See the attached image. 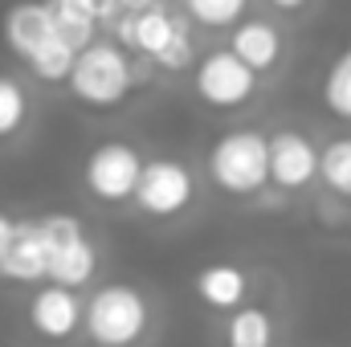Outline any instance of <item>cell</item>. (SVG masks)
Instances as JSON below:
<instances>
[{
  "instance_id": "6da1fadb",
  "label": "cell",
  "mask_w": 351,
  "mask_h": 347,
  "mask_svg": "<svg viewBox=\"0 0 351 347\" xmlns=\"http://www.w3.org/2000/svg\"><path fill=\"white\" fill-rule=\"evenodd\" d=\"M147 82H152V66L98 33L90 45L78 49V58L70 66V78H66V90L86 110H119Z\"/></svg>"
},
{
  "instance_id": "7a4b0ae2",
  "label": "cell",
  "mask_w": 351,
  "mask_h": 347,
  "mask_svg": "<svg viewBox=\"0 0 351 347\" xmlns=\"http://www.w3.org/2000/svg\"><path fill=\"white\" fill-rule=\"evenodd\" d=\"M156 331V302L143 286L110 278L82 294V339L90 347H147Z\"/></svg>"
},
{
  "instance_id": "3957f363",
  "label": "cell",
  "mask_w": 351,
  "mask_h": 347,
  "mask_svg": "<svg viewBox=\"0 0 351 347\" xmlns=\"http://www.w3.org/2000/svg\"><path fill=\"white\" fill-rule=\"evenodd\" d=\"M204 176L217 196L225 200H258L269 188V164H265V131L258 127H233L221 131L204 152Z\"/></svg>"
},
{
  "instance_id": "277c9868",
  "label": "cell",
  "mask_w": 351,
  "mask_h": 347,
  "mask_svg": "<svg viewBox=\"0 0 351 347\" xmlns=\"http://www.w3.org/2000/svg\"><path fill=\"white\" fill-rule=\"evenodd\" d=\"M200 200V176L184 156H147L139 184L131 192V208L152 225L184 221Z\"/></svg>"
},
{
  "instance_id": "5b68a950",
  "label": "cell",
  "mask_w": 351,
  "mask_h": 347,
  "mask_svg": "<svg viewBox=\"0 0 351 347\" xmlns=\"http://www.w3.org/2000/svg\"><path fill=\"white\" fill-rule=\"evenodd\" d=\"M143 160L147 152L127 139V135H102L98 143H90V152L82 156V168H78V184L94 204L102 208H127L131 204V192L139 184L143 172Z\"/></svg>"
},
{
  "instance_id": "8992f818",
  "label": "cell",
  "mask_w": 351,
  "mask_h": 347,
  "mask_svg": "<svg viewBox=\"0 0 351 347\" xmlns=\"http://www.w3.org/2000/svg\"><path fill=\"white\" fill-rule=\"evenodd\" d=\"M188 74H192V94H196V102L208 106V110H221V115L245 110V106H254L258 94H262V78H258L250 66H241V62L229 53V45H217V49L196 53V62H192Z\"/></svg>"
},
{
  "instance_id": "52a82bcc",
  "label": "cell",
  "mask_w": 351,
  "mask_h": 347,
  "mask_svg": "<svg viewBox=\"0 0 351 347\" xmlns=\"http://www.w3.org/2000/svg\"><path fill=\"white\" fill-rule=\"evenodd\" d=\"M265 164H269V188L282 196H302L315 188L319 168V143L298 127H278L265 135Z\"/></svg>"
},
{
  "instance_id": "ba28073f",
  "label": "cell",
  "mask_w": 351,
  "mask_h": 347,
  "mask_svg": "<svg viewBox=\"0 0 351 347\" xmlns=\"http://www.w3.org/2000/svg\"><path fill=\"white\" fill-rule=\"evenodd\" d=\"M25 323L45 344H74L82 335V290L58 286V282H37L25 302Z\"/></svg>"
},
{
  "instance_id": "9c48e42d",
  "label": "cell",
  "mask_w": 351,
  "mask_h": 347,
  "mask_svg": "<svg viewBox=\"0 0 351 347\" xmlns=\"http://www.w3.org/2000/svg\"><path fill=\"white\" fill-rule=\"evenodd\" d=\"M225 37H229V41H225L229 53H233L241 66H250L258 78L278 74L282 62H286V29H282L274 16L250 12V16H241Z\"/></svg>"
},
{
  "instance_id": "30bf717a",
  "label": "cell",
  "mask_w": 351,
  "mask_h": 347,
  "mask_svg": "<svg viewBox=\"0 0 351 347\" xmlns=\"http://www.w3.org/2000/svg\"><path fill=\"white\" fill-rule=\"evenodd\" d=\"M53 33V21H49V8L45 0H12L4 12H0V45L25 66L33 58V49Z\"/></svg>"
},
{
  "instance_id": "8fae6325",
  "label": "cell",
  "mask_w": 351,
  "mask_h": 347,
  "mask_svg": "<svg viewBox=\"0 0 351 347\" xmlns=\"http://www.w3.org/2000/svg\"><path fill=\"white\" fill-rule=\"evenodd\" d=\"M250 270L237 265V261H208L192 274V294L200 298V307L208 311H237L241 302H250Z\"/></svg>"
},
{
  "instance_id": "7c38bea8",
  "label": "cell",
  "mask_w": 351,
  "mask_h": 347,
  "mask_svg": "<svg viewBox=\"0 0 351 347\" xmlns=\"http://www.w3.org/2000/svg\"><path fill=\"white\" fill-rule=\"evenodd\" d=\"M45 265H49V250L37 237L33 217H16V233H12L8 250L0 254V282L37 286V282H45Z\"/></svg>"
},
{
  "instance_id": "4fadbf2b",
  "label": "cell",
  "mask_w": 351,
  "mask_h": 347,
  "mask_svg": "<svg viewBox=\"0 0 351 347\" xmlns=\"http://www.w3.org/2000/svg\"><path fill=\"white\" fill-rule=\"evenodd\" d=\"M98 265L102 254L94 246L90 233H78L74 241L49 250V265H45V282H58V286H70V290H90L94 278H98Z\"/></svg>"
},
{
  "instance_id": "5bb4252c",
  "label": "cell",
  "mask_w": 351,
  "mask_h": 347,
  "mask_svg": "<svg viewBox=\"0 0 351 347\" xmlns=\"http://www.w3.org/2000/svg\"><path fill=\"white\" fill-rule=\"evenodd\" d=\"M221 347H278V315L265 302H241L221 323Z\"/></svg>"
},
{
  "instance_id": "9a60e30c",
  "label": "cell",
  "mask_w": 351,
  "mask_h": 347,
  "mask_svg": "<svg viewBox=\"0 0 351 347\" xmlns=\"http://www.w3.org/2000/svg\"><path fill=\"white\" fill-rule=\"evenodd\" d=\"M33 123V90L21 74L0 70V147L16 143Z\"/></svg>"
},
{
  "instance_id": "2e32d148",
  "label": "cell",
  "mask_w": 351,
  "mask_h": 347,
  "mask_svg": "<svg viewBox=\"0 0 351 347\" xmlns=\"http://www.w3.org/2000/svg\"><path fill=\"white\" fill-rule=\"evenodd\" d=\"M315 184H323L335 200H351V135H331L319 147Z\"/></svg>"
},
{
  "instance_id": "e0dca14e",
  "label": "cell",
  "mask_w": 351,
  "mask_h": 347,
  "mask_svg": "<svg viewBox=\"0 0 351 347\" xmlns=\"http://www.w3.org/2000/svg\"><path fill=\"white\" fill-rule=\"evenodd\" d=\"M74 58H78V49H74L62 33H49V37L33 49V58H29L25 66H29V74H33L37 82H45V86H66Z\"/></svg>"
},
{
  "instance_id": "ac0fdd59",
  "label": "cell",
  "mask_w": 351,
  "mask_h": 347,
  "mask_svg": "<svg viewBox=\"0 0 351 347\" xmlns=\"http://www.w3.org/2000/svg\"><path fill=\"white\" fill-rule=\"evenodd\" d=\"M254 0H180V16L208 33H229L241 16H250Z\"/></svg>"
},
{
  "instance_id": "d6986e66",
  "label": "cell",
  "mask_w": 351,
  "mask_h": 347,
  "mask_svg": "<svg viewBox=\"0 0 351 347\" xmlns=\"http://www.w3.org/2000/svg\"><path fill=\"white\" fill-rule=\"evenodd\" d=\"M319 102L331 119L351 123V45L331 58V66L319 78Z\"/></svg>"
},
{
  "instance_id": "ffe728a7",
  "label": "cell",
  "mask_w": 351,
  "mask_h": 347,
  "mask_svg": "<svg viewBox=\"0 0 351 347\" xmlns=\"http://www.w3.org/2000/svg\"><path fill=\"white\" fill-rule=\"evenodd\" d=\"M196 53H200L196 49V33H192V25H184L172 41L152 58V70H160V74H188L192 62H196Z\"/></svg>"
},
{
  "instance_id": "44dd1931",
  "label": "cell",
  "mask_w": 351,
  "mask_h": 347,
  "mask_svg": "<svg viewBox=\"0 0 351 347\" xmlns=\"http://www.w3.org/2000/svg\"><path fill=\"white\" fill-rule=\"evenodd\" d=\"M274 12H282V16H298V12H306L315 0H265Z\"/></svg>"
},
{
  "instance_id": "7402d4cb",
  "label": "cell",
  "mask_w": 351,
  "mask_h": 347,
  "mask_svg": "<svg viewBox=\"0 0 351 347\" xmlns=\"http://www.w3.org/2000/svg\"><path fill=\"white\" fill-rule=\"evenodd\" d=\"M12 233H16V217H12L8 208H0V254L8 250V241H12Z\"/></svg>"
},
{
  "instance_id": "603a6c76",
  "label": "cell",
  "mask_w": 351,
  "mask_h": 347,
  "mask_svg": "<svg viewBox=\"0 0 351 347\" xmlns=\"http://www.w3.org/2000/svg\"><path fill=\"white\" fill-rule=\"evenodd\" d=\"M152 4H172V0H114L119 12H139V8H152Z\"/></svg>"
},
{
  "instance_id": "cb8c5ba5",
  "label": "cell",
  "mask_w": 351,
  "mask_h": 347,
  "mask_svg": "<svg viewBox=\"0 0 351 347\" xmlns=\"http://www.w3.org/2000/svg\"><path fill=\"white\" fill-rule=\"evenodd\" d=\"M0 347H8V344H0Z\"/></svg>"
},
{
  "instance_id": "d4e9b609",
  "label": "cell",
  "mask_w": 351,
  "mask_h": 347,
  "mask_svg": "<svg viewBox=\"0 0 351 347\" xmlns=\"http://www.w3.org/2000/svg\"><path fill=\"white\" fill-rule=\"evenodd\" d=\"M110 4H114V0H110Z\"/></svg>"
}]
</instances>
